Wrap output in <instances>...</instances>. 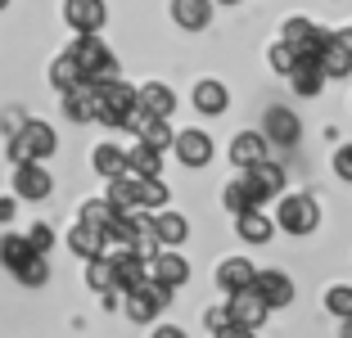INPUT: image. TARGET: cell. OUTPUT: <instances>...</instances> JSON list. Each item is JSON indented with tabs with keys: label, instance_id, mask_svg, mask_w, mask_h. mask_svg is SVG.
Instances as JSON below:
<instances>
[{
	"label": "cell",
	"instance_id": "cell-41",
	"mask_svg": "<svg viewBox=\"0 0 352 338\" xmlns=\"http://www.w3.org/2000/svg\"><path fill=\"white\" fill-rule=\"evenodd\" d=\"M334 172H339V181H352V144H343L334 154Z\"/></svg>",
	"mask_w": 352,
	"mask_h": 338
},
{
	"label": "cell",
	"instance_id": "cell-42",
	"mask_svg": "<svg viewBox=\"0 0 352 338\" xmlns=\"http://www.w3.org/2000/svg\"><path fill=\"white\" fill-rule=\"evenodd\" d=\"M212 338H253V329H244V325H226V329H212Z\"/></svg>",
	"mask_w": 352,
	"mask_h": 338
},
{
	"label": "cell",
	"instance_id": "cell-8",
	"mask_svg": "<svg viewBox=\"0 0 352 338\" xmlns=\"http://www.w3.org/2000/svg\"><path fill=\"white\" fill-rule=\"evenodd\" d=\"M50 172H45L41 163H19L14 167V194L19 199H32V203H41L45 194H50Z\"/></svg>",
	"mask_w": 352,
	"mask_h": 338
},
{
	"label": "cell",
	"instance_id": "cell-39",
	"mask_svg": "<svg viewBox=\"0 0 352 338\" xmlns=\"http://www.w3.org/2000/svg\"><path fill=\"white\" fill-rule=\"evenodd\" d=\"M28 244L36 248V253H50V244H54V230H50V225H32V230H28Z\"/></svg>",
	"mask_w": 352,
	"mask_h": 338
},
{
	"label": "cell",
	"instance_id": "cell-47",
	"mask_svg": "<svg viewBox=\"0 0 352 338\" xmlns=\"http://www.w3.org/2000/svg\"><path fill=\"white\" fill-rule=\"evenodd\" d=\"M217 5H239V0H217Z\"/></svg>",
	"mask_w": 352,
	"mask_h": 338
},
{
	"label": "cell",
	"instance_id": "cell-38",
	"mask_svg": "<svg viewBox=\"0 0 352 338\" xmlns=\"http://www.w3.org/2000/svg\"><path fill=\"white\" fill-rule=\"evenodd\" d=\"M294 63H298V50H294V45H285V41L271 45V68H276V72H285V77H289Z\"/></svg>",
	"mask_w": 352,
	"mask_h": 338
},
{
	"label": "cell",
	"instance_id": "cell-37",
	"mask_svg": "<svg viewBox=\"0 0 352 338\" xmlns=\"http://www.w3.org/2000/svg\"><path fill=\"white\" fill-rule=\"evenodd\" d=\"M221 203H226L235 216H239V212H249V207H258V203H253V194L244 190V181H230V185H226V194H221Z\"/></svg>",
	"mask_w": 352,
	"mask_h": 338
},
{
	"label": "cell",
	"instance_id": "cell-43",
	"mask_svg": "<svg viewBox=\"0 0 352 338\" xmlns=\"http://www.w3.org/2000/svg\"><path fill=\"white\" fill-rule=\"evenodd\" d=\"M154 338H190V334H186V329H176V325H158Z\"/></svg>",
	"mask_w": 352,
	"mask_h": 338
},
{
	"label": "cell",
	"instance_id": "cell-5",
	"mask_svg": "<svg viewBox=\"0 0 352 338\" xmlns=\"http://www.w3.org/2000/svg\"><path fill=\"white\" fill-rule=\"evenodd\" d=\"M239 181H244V190L253 194V203H267V199L285 194V167H276L271 158H262V163L253 167H239Z\"/></svg>",
	"mask_w": 352,
	"mask_h": 338
},
{
	"label": "cell",
	"instance_id": "cell-25",
	"mask_svg": "<svg viewBox=\"0 0 352 338\" xmlns=\"http://www.w3.org/2000/svg\"><path fill=\"white\" fill-rule=\"evenodd\" d=\"M235 230H239V239H249V244H271V221L262 216V207L239 212L235 216Z\"/></svg>",
	"mask_w": 352,
	"mask_h": 338
},
{
	"label": "cell",
	"instance_id": "cell-32",
	"mask_svg": "<svg viewBox=\"0 0 352 338\" xmlns=\"http://www.w3.org/2000/svg\"><path fill=\"white\" fill-rule=\"evenodd\" d=\"M95 172H100L104 181L126 176V154L118 149V144H100V149H95Z\"/></svg>",
	"mask_w": 352,
	"mask_h": 338
},
{
	"label": "cell",
	"instance_id": "cell-10",
	"mask_svg": "<svg viewBox=\"0 0 352 338\" xmlns=\"http://www.w3.org/2000/svg\"><path fill=\"white\" fill-rule=\"evenodd\" d=\"M280 41L294 45L298 54H316V50H321V41H325V32L316 27L311 19H285V27H280Z\"/></svg>",
	"mask_w": 352,
	"mask_h": 338
},
{
	"label": "cell",
	"instance_id": "cell-9",
	"mask_svg": "<svg viewBox=\"0 0 352 338\" xmlns=\"http://www.w3.org/2000/svg\"><path fill=\"white\" fill-rule=\"evenodd\" d=\"M63 19L73 32H100L109 23V10L104 0H63Z\"/></svg>",
	"mask_w": 352,
	"mask_h": 338
},
{
	"label": "cell",
	"instance_id": "cell-48",
	"mask_svg": "<svg viewBox=\"0 0 352 338\" xmlns=\"http://www.w3.org/2000/svg\"><path fill=\"white\" fill-rule=\"evenodd\" d=\"M5 5H10V0H0V10H5Z\"/></svg>",
	"mask_w": 352,
	"mask_h": 338
},
{
	"label": "cell",
	"instance_id": "cell-21",
	"mask_svg": "<svg viewBox=\"0 0 352 338\" xmlns=\"http://www.w3.org/2000/svg\"><path fill=\"white\" fill-rule=\"evenodd\" d=\"M298 135H302V126H298V117H294L289 109H267V140L298 144Z\"/></svg>",
	"mask_w": 352,
	"mask_h": 338
},
{
	"label": "cell",
	"instance_id": "cell-36",
	"mask_svg": "<svg viewBox=\"0 0 352 338\" xmlns=\"http://www.w3.org/2000/svg\"><path fill=\"white\" fill-rule=\"evenodd\" d=\"M325 311H330V316H352V284H334L330 293H325Z\"/></svg>",
	"mask_w": 352,
	"mask_h": 338
},
{
	"label": "cell",
	"instance_id": "cell-26",
	"mask_svg": "<svg viewBox=\"0 0 352 338\" xmlns=\"http://www.w3.org/2000/svg\"><path fill=\"white\" fill-rule=\"evenodd\" d=\"M195 109L199 113H212V117H217V113H226L230 109L226 86H221V82H199L195 86Z\"/></svg>",
	"mask_w": 352,
	"mask_h": 338
},
{
	"label": "cell",
	"instance_id": "cell-22",
	"mask_svg": "<svg viewBox=\"0 0 352 338\" xmlns=\"http://www.w3.org/2000/svg\"><path fill=\"white\" fill-rule=\"evenodd\" d=\"M154 230H158V244L163 248H181L190 235V221L181 212H154Z\"/></svg>",
	"mask_w": 352,
	"mask_h": 338
},
{
	"label": "cell",
	"instance_id": "cell-13",
	"mask_svg": "<svg viewBox=\"0 0 352 338\" xmlns=\"http://www.w3.org/2000/svg\"><path fill=\"white\" fill-rule=\"evenodd\" d=\"M289 86H294V95H302V100L321 95L325 72H321V63H316V54H298V63L289 68Z\"/></svg>",
	"mask_w": 352,
	"mask_h": 338
},
{
	"label": "cell",
	"instance_id": "cell-12",
	"mask_svg": "<svg viewBox=\"0 0 352 338\" xmlns=\"http://www.w3.org/2000/svg\"><path fill=\"white\" fill-rule=\"evenodd\" d=\"M316 63H321L325 77H348V72H352V50H348V41H343V36H334V32H325L321 50H316Z\"/></svg>",
	"mask_w": 352,
	"mask_h": 338
},
{
	"label": "cell",
	"instance_id": "cell-44",
	"mask_svg": "<svg viewBox=\"0 0 352 338\" xmlns=\"http://www.w3.org/2000/svg\"><path fill=\"white\" fill-rule=\"evenodd\" d=\"M14 216V199H0V221H10Z\"/></svg>",
	"mask_w": 352,
	"mask_h": 338
},
{
	"label": "cell",
	"instance_id": "cell-11",
	"mask_svg": "<svg viewBox=\"0 0 352 338\" xmlns=\"http://www.w3.org/2000/svg\"><path fill=\"white\" fill-rule=\"evenodd\" d=\"M149 275L163 280V284H172V289H181L190 280V262L176 253V248H158V253L149 257Z\"/></svg>",
	"mask_w": 352,
	"mask_h": 338
},
{
	"label": "cell",
	"instance_id": "cell-15",
	"mask_svg": "<svg viewBox=\"0 0 352 338\" xmlns=\"http://www.w3.org/2000/svg\"><path fill=\"white\" fill-rule=\"evenodd\" d=\"M253 289L267 297V307H271V311H276V307H289V302H294V280L285 275V271H258Z\"/></svg>",
	"mask_w": 352,
	"mask_h": 338
},
{
	"label": "cell",
	"instance_id": "cell-28",
	"mask_svg": "<svg viewBox=\"0 0 352 338\" xmlns=\"http://www.w3.org/2000/svg\"><path fill=\"white\" fill-rule=\"evenodd\" d=\"M50 82H54V91H59V95L73 91V86H82V68H77V59H73L68 50H63L59 59L50 63Z\"/></svg>",
	"mask_w": 352,
	"mask_h": 338
},
{
	"label": "cell",
	"instance_id": "cell-3",
	"mask_svg": "<svg viewBox=\"0 0 352 338\" xmlns=\"http://www.w3.org/2000/svg\"><path fill=\"white\" fill-rule=\"evenodd\" d=\"M276 225L285 235H311L321 225V203L307 199V194H285L276 207Z\"/></svg>",
	"mask_w": 352,
	"mask_h": 338
},
{
	"label": "cell",
	"instance_id": "cell-23",
	"mask_svg": "<svg viewBox=\"0 0 352 338\" xmlns=\"http://www.w3.org/2000/svg\"><path fill=\"white\" fill-rule=\"evenodd\" d=\"M140 109H145L149 117H172L176 113V95L167 91L163 82H149V86H140Z\"/></svg>",
	"mask_w": 352,
	"mask_h": 338
},
{
	"label": "cell",
	"instance_id": "cell-31",
	"mask_svg": "<svg viewBox=\"0 0 352 338\" xmlns=\"http://www.w3.org/2000/svg\"><path fill=\"white\" fill-rule=\"evenodd\" d=\"M86 284L95 289V293H113V257L100 253L86 262Z\"/></svg>",
	"mask_w": 352,
	"mask_h": 338
},
{
	"label": "cell",
	"instance_id": "cell-7",
	"mask_svg": "<svg viewBox=\"0 0 352 338\" xmlns=\"http://www.w3.org/2000/svg\"><path fill=\"white\" fill-rule=\"evenodd\" d=\"M226 307H230V320H235V325H244V329H258L262 320H267V311H271L267 297H262L253 284H249V289H235Z\"/></svg>",
	"mask_w": 352,
	"mask_h": 338
},
{
	"label": "cell",
	"instance_id": "cell-46",
	"mask_svg": "<svg viewBox=\"0 0 352 338\" xmlns=\"http://www.w3.org/2000/svg\"><path fill=\"white\" fill-rule=\"evenodd\" d=\"M339 36H343V41H348V50H352V27H348V32H339Z\"/></svg>",
	"mask_w": 352,
	"mask_h": 338
},
{
	"label": "cell",
	"instance_id": "cell-2",
	"mask_svg": "<svg viewBox=\"0 0 352 338\" xmlns=\"http://www.w3.org/2000/svg\"><path fill=\"white\" fill-rule=\"evenodd\" d=\"M54 149H59V140H54V131L45 122H23L19 131H14V140H10L14 163H45Z\"/></svg>",
	"mask_w": 352,
	"mask_h": 338
},
{
	"label": "cell",
	"instance_id": "cell-34",
	"mask_svg": "<svg viewBox=\"0 0 352 338\" xmlns=\"http://www.w3.org/2000/svg\"><path fill=\"white\" fill-rule=\"evenodd\" d=\"M163 203H167V185L158 176H145L140 181V207L145 212H163Z\"/></svg>",
	"mask_w": 352,
	"mask_h": 338
},
{
	"label": "cell",
	"instance_id": "cell-30",
	"mask_svg": "<svg viewBox=\"0 0 352 338\" xmlns=\"http://www.w3.org/2000/svg\"><path fill=\"white\" fill-rule=\"evenodd\" d=\"M28 257H36V248L28 244V235H0V262L10 271H19Z\"/></svg>",
	"mask_w": 352,
	"mask_h": 338
},
{
	"label": "cell",
	"instance_id": "cell-45",
	"mask_svg": "<svg viewBox=\"0 0 352 338\" xmlns=\"http://www.w3.org/2000/svg\"><path fill=\"white\" fill-rule=\"evenodd\" d=\"M343 338H352V316H343Z\"/></svg>",
	"mask_w": 352,
	"mask_h": 338
},
{
	"label": "cell",
	"instance_id": "cell-4",
	"mask_svg": "<svg viewBox=\"0 0 352 338\" xmlns=\"http://www.w3.org/2000/svg\"><path fill=\"white\" fill-rule=\"evenodd\" d=\"M167 302H172V284H163V280L149 275L140 289L126 293V316H131L135 325H145V320H154L158 311H167Z\"/></svg>",
	"mask_w": 352,
	"mask_h": 338
},
{
	"label": "cell",
	"instance_id": "cell-17",
	"mask_svg": "<svg viewBox=\"0 0 352 338\" xmlns=\"http://www.w3.org/2000/svg\"><path fill=\"white\" fill-rule=\"evenodd\" d=\"M267 158V135L262 131H239L235 140H230V163L235 167H253Z\"/></svg>",
	"mask_w": 352,
	"mask_h": 338
},
{
	"label": "cell",
	"instance_id": "cell-27",
	"mask_svg": "<svg viewBox=\"0 0 352 338\" xmlns=\"http://www.w3.org/2000/svg\"><path fill=\"white\" fill-rule=\"evenodd\" d=\"M68 244H73V253H82L86 262H91V257H100V253H104V244H109V239H104L95 225L77 221V225H73V235H68Z\"/></svg>",
	"mask_w": 352,
	"mask_h": 338
},
{
	"label": "cell",
	"instance_id": "cell-18",
	"mask_svg": "<svg viewBox=\"0 0 352 338\" xmlns=\"http://www.w3.org/2000/svg\"><path fill=\"white\" fill-rule=\"evenodd\" d=\"M253 280H258V267H253L249 257H226L217 267V284L226 289V293H235V289H249Z\"/></svg>",
	"mask_w": 352,
	"mask_h": 338
},
{
	"label": "cell",
	"instance_id": "cell-24",
	"mask_svg": "<svg viewBox=\"0 0 352 338\" xmlns=\"http://www.w3.org/2000/svg\"><path fill=\"white\" fill-rule=\"evenodd\" d=\"M135 140L149 144V149H158V154H167V149L176 144V131L167 126V117H145V122H140V131H135Z\"/></svg>",
	"mask_w": 352,
	"mask_h": 338
},
{
	"label": "cell",
	"instance_id": "cell-33",
	"mask_svg": "<svg viewBox=\"0 0 352 338\" xmlns=\"http://www.w3.org/2000/svg\"><path fill=\"white\" fill-rule=\"evenodd\" d=\"M113 207H109V199H86V203H82V221L86 225H95V230H100V235H104V230H109V225H113Z\"/></svg>",
	"mask_w": 352,
	"mask_h": 338
},
{
	"label": "cell",
	"instance_id": "cell-16",
	"mask_svg": "<svg viewBox=\"0 0 352 338\" xmlns=\"http://www.w3.org/2000/svg\"><path fill=\"white\" fill-rule=\"evenodd\" d=\"M172 19L186 32H204L212 23V0H172Z\"/></svg>",
	"mask_w": 352,
	"mask_h": 338
},
{
	"label": "cell",
	"instance_id": "cell-20",
	"mask_svg": "<svg viewBox=\"0 0 352 338\" xmlns=\"http://www.w3.org/2000/svg\"><path fill=\"white\" fill-rule=\"evenodd\" d=\"M95 86L91 82H82V86H73V91H63V113L73 117V122H95Z\"/></svg>",
	"mask_w": 352,
	"mask_h": 338
},
{
	"label": "cell",
	"instance_id": "cell-6",
	"mask_svg": "<svg viewBox=\"0 0 352 338\" xmlns=\"http://www.w3.org/2000/svg\"><path fill=\"white\" fill-rule=\"evenodd\" d=\"M113 257V289L118 293H131L149 280V257H140L135 248H122V253H109Z\"/></svg>",
	"mask_w": 352,
	"mask_h": 338
},
{
	"label": "cell",
	"instance_id": "cell-14",
	"mask_svg": "<svg viewBox=\"0 0 352 338\" xmlns=\"http://www.w3.org/2000/svg\"><path fill=\"white\" fill-rule=\"evenodd\" d=\"M172 149H176V158H181L186 167H208L212 163V135L208 131H181Z\"/></svg>",
	"mask_w": 352,
	"mask_h": 338
},
{
	"label": "cell",
	"instance_id": "cell-19",
	"mask_svg": "<svg viewBox=\"0 0 352 338\" xmlns=\"http://www.w3.org/2000/svg\"><path fill=\"white\" fill-rule=\"evenodd\" d=\"M109 207L113 212H135L140 207V176H113L109 181Z\"/></svg>",
	"mask_w": 352,
	"mask_h": 338
},
{
	"label": "cell",
	"instance_id": "cell-35",
	"mask_svg": "<svg viewBox=\"0 0 352 338\" xmlns=\"http://www.w3.org/2000/svg\"><path fill=\"white\" fill-rule=\"evenodd\" d=\"M14 275H19V284H45V280H50V267H45V253H36V257H28V262H23L19 271H14Z\"/></svg>",
	"mask_w": 352,
	"mask_h": 338
},
{
	"label": "cell",
	"instance_id": "cell-40",
	"mask_svg": "<svg viewBox=\"0 0 352 338\" xmlns=\"http://www.w3.org/2000/svg\"><path fill=\"white\" fill-rule=\"evenodd\" d=\"M204 325H208V329H226V325H235V320H230V307H208V311H204Z\"/></svg>",
	"mask_w": 352,
	"mask_h": 338
},
{
	"label": "cell",
	"instance_id": "cell-29",
	"mask_svg": "<svg viewBox=\"0 0 352 338\" xmlns=\"http://www.w3.org/2000/svg\"><path fill=\"white\" fill-rule=\"evenodd\" d=\"M158 167H163V154L149 149V144H135L131 154H126V172L140 176V181H145V176H158Z\"/></svg>",
	"mask_w": 352,
	"mask_h": 338
},
{
	"label": "cell",
	"instance_id": "cell-1",
	"mask_svg": "<svg viewBox=\"0 0 352 338\" xmlns=\"http://www.w3.org/2000/svg\"><path fill=\"white\" fill-rule=\"evenodd\" d=\"M68 54H73L77 68H82V82H91V86L118 77V59H113V50L100 41V32H77L73 45H68Z\"/></svg>",
	"mask_w": 352,
	"mask_h": 338
}]
</instances>
